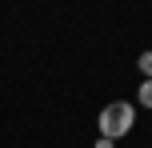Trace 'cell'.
Here are the masks:
<instances>
[{
    "label": "cell",
    "mask_w": 152,
    "mask_h": 148,
    "mask_svg": "<svg viewBox=\"0 0 152 148\" xmlns=\"http://www.w3.org/2000/svg\"><path fill=\"white\" fill-rule=\"evenodd\" d=\"M96 128H100V136H104V140L116 144L120 136H128L132 128H136V108H132L128 100H112V104H104V108H100Z\"/></svg>",
    "instance_id": "1"
},
{
    "label": "cell",
    "mask_w": 152,
    "mask_h": 148,
    "mask_svg": "<svg viewBox=\"0 0 152 148\" xmlns=\"http://www.w3.org/2000/svg\"><path fill=\"white\" fill-rule=\"evenodd\" d=\"M140 104H144V108H152V80H144V84H140Z\"/></svg>",
    "instance_id": "2"
},
{
    "label": "cell",
    "mask_w": 152,
    "mask_h": 148,
    "mask_svg": "<svg viewBox=\"0 0 152 148\" xmlns=\"http://www.w3.org/2000/svg\"><path fill=\"white\" fill-rule=\"evenodd\" d=\"M140 72H144V80H152V52H140Z\"/></svg>",
    "instance_id": "3"
},
{
    "label": "cell",
    "mask_w": 152,
    "mask_h": 148,
    "mask_svg": "<svg viewBox=\"0 0 152 148\" xmlns=\"http://www.w3.org/2000/svg\"><path fill=\"white\" fill-rule=\"evenodd\" d=\"M96 148H116L112 140H104V136H100V140H96Z\"/></svg>",
    "instance_id": "4"
}]
</instances>
